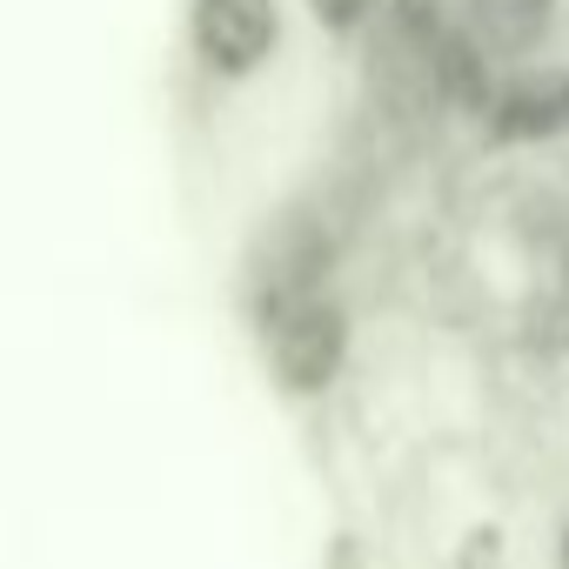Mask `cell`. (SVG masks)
<instances>
[{"instance_id":"1","label":"cell","mask_w":569,"mask_h":569,"mask_svg":"<svg viewBox=\"0 0 569 569\" xmlns=\"http://www.w3.org/2000/svg\"><path fill=\"white\" fill-rule=\"evenodd\" d=\"M268 356H274V376L289 382V389H329L336 362H342V316L336 302L322 296H289V302H274L268 316Z\"/></svg>"},{"instance_id":"2","label":"cell","mask_w":569,"mask_h":569,"mask_svg":"<svg viewBox=\"0 0 569 569\" xmlns=\"http://www.w3.org/2000/svg\"><path fill=\"white\" fill-rule=\"evenodd\" d=\"M281 21H274V0H194V48L208 68L221 74H248L268 61Z\"/></svg>"},{"instance_id":"3","label":"cell","mask_w":569,"mask_h":569,"mask_svg":"<svg viewBox=\"0 0 569 569\" xmlns=\"http://www.w3.org/2000/svg\"><path fill=\"white\" fill-rule=\"evenodd\" d=\"M542 14H549V0H476V28L502 48H529L542 34Z\"/></svg>"},{"instance_id":"4","label":"cell","mask_w":569,"mask_h":569,"mask_svg":"<svg viewBox=\"0 0 569 569\" xmlns=\"http://www.w3.org/2000/svg\"><path fill=\"white\" fill-rule=\"evenodd\" d=\"M309 8H316V14H322L329 28H356V21H362V14L376 8V0H309Z\"/></svg>"},{"instance_id":"5","label":"cell","mask_w":569,"mask_h":569,"mask_svg":"<svg viewBox=\"0 0 569 569\" xmlns=\"http://www.w3.org/2000/svg\"><path fill=\"white\" fill-rule=\"evenodd\" d=\"M562 569H569V536H562Z\"/></svg>"}]
</instances>
